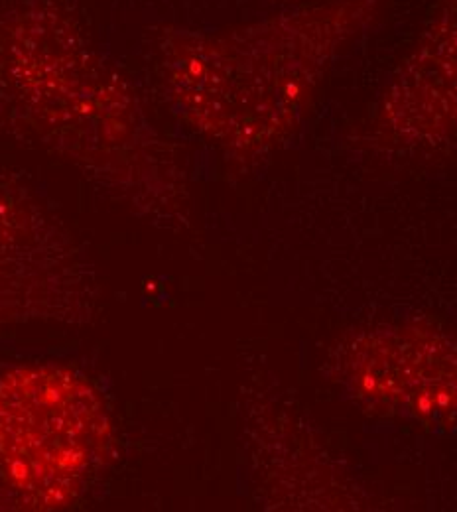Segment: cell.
I'll return each instance as SVG.
<instances>
[{"instance_id":"cell-1","label":"cell","mask_w":457,"mask_h":512,"mask_svg":"<svg viewBox=\"0 0 457 512\" xmlns=\"http://www.w3.org/2000/svg\"><path fill=\"white\" fill-rule=\"evenodd\" d=\"M379 0H329L257 24L176 32L162 46L184 113L227 144H262L288 128L327 62L361 34Z\"/></svg>"},{"instance_id":"cell-2","label":"cell","mask_w":457,"mask_h":512,"mask_svg":"<svg viewBox=\"0 0 457 512\" xmlns=\"http://www.w3.org/2000/svg\"><path fill=\"white\" fill-rule=\"evenodd\" d=\"M111 422L75 371L32 365L0 377V467L30 505L75 499L107 457Z\"/></svg>"},{"instance_id":"cell-3","label":"cell","mask_w":457,"mask_h":512,"mask_svg":"<svg viewBox=\"0 0 457 512\" xmlns=\"http://www.w3.org/2000/svg\"><path fill=\"white\" fill-rule=\"evenodd\" d=\"M349 388L369 406L440 430L457 428V341L383 329L351 347Z\"/></svg>"},{"instance_id":"cell-4","label":"cell","mask_w":457,"mask_h":512,"mask_svg":"<svg viewBox=\"0 0 457 512\" xmlns=\"http://www.w3.org/2000/svg\"><path fill=\"white\" fill-rule=\"evenodd\" d=\"M48 235V221L36 203L10 184L0 182V270L16 278L28 276V272L36 274V258L54 253L50 245L44 247V241L54 239ZM12 286L18 288L0 274V300H8L4 292H12Z\"/></svg>"}]
</instances>
